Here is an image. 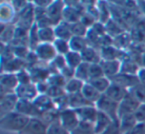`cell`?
Instances as JSON below:
<instances>
[{"label": "cell", "mask_w": 145, "mask_h": 134, "mask_svg": "<svg viewBox=\"0 0 145 134\" xmlns=\"http://www.w3.org/2000/svg\"><path fill=\"white\" fill-rule=\"evenodd\" d=\"M109 3L106 1H97V10H99V21L103 23H106L108 20L111 19V10Z\"/></svg>", "instance_id": "31"}, {"label": "cell", "mask_w": 145, "mask_h": 134, "mask_svg": "<svg viewBox=\"0 0 145 134\" xmlns=\"http://www.w3.org/2000/svg\"><path fill=\"white\" fill-rule=\"evenodd\" d=\"M128 93H129V90H127L126 88L111 82L109 88L105 92V95L110 98V99H112L113 101L117 102V103H120L128 95Z\"/></svg>", "instance_id": "18"}, {"label": "cell", "mask_w": 145, "mask_h": 134, "mask_svg": "<svg viewBox=\"0 0 145 134\" xmlns=\"http://www.w3.org/2000/svg\"><path fill=\"white\" fill-rule=\"evenodd\" d=\"M101 56V61L103 60H120L122 61L124 57L126 56L127 51H123L120 49L116 48L115 46L103 47L99 50Z\"/></svg>", "instance_id": "15"}, {"label": "cell", "mask_w": 145, "mask_h": 134, "mask_svg": "<svg viewBox=\"0 0 145 134\" xmlns=\"http://www.w3.org/2000/svg\"><path fill=\"white\" fill-rule=\"evenodd\" d=\"M71 28H72V36L86 37L88 31H89V28L87 26H85L81 21H79L77 23H74V24H71Z\"/></svg>", "instance_id": "43"}, {"label": "cell", "mask_w": 145, "mask_h": 134, "mask_svg": "<svg viewBox=\"0 0 145 134\" xmlns=\"http://www.w3.org/2000/svg\"><path fill=\"white\" fill-rule=\"evenodd\" d=\"M59 120L63 127L66 128L70 132L74 131L80 124V119L78 117L77 112L72 108H68V109L61 111Z\"/></svg>", "instance_id": "4"}, {"label": "cell", "mask_w": 145, "mask_h": 134, "mask_svg": "<svg viewBox=\"0 0 145 134\" xmlns=\"http://www.w3.org/2000/svg\"><path fill=\"white\" fill-rule=\"evenodd\" d=\"M33 4L36 7H40L43 9H48V7L52 4L53 1H47V0H40V1H32Z\"/></svg>", "instance_id": "56"}, {"label": "cell", "mask_w": 145, "mask_h": 134, "mask_svg": "<svg viewBox=\"0 0 145 134\" xmlns=\"http://www.w3.org/2000/svg\"><path fill=\"white\" fill-rule=\"evenodd\" d=\"M48 82L50 84V86H58V87H63V88H65V86L67 84V80L65 79L64 76L61 73L50 75Z\"/></svg>", "instance_id": "45"}, {"label": "cell", "mask_w": 145, "mask_h": 134, "mask_svg": "<svg viewBox=\"0 0 145 134\" xmlns=\"http://www.w3.org/2000/svg\"><path fill=\"white\" fill-rule=\"evenodd\" d=\"M54 103L56 106V109L59 112L66 110L70 108V98H69V94H64V95L60 96V97L54 99Z\"/></svg>", "instance_id": "42"}, {"label": "cell", "mask_w": 145, "mask_h": 134, "mask_svg": "<svg viewBox=\"0 0 145 134\" xmlns=\"http://www.w3.org/2000/svg\"><path fill=\"white\" fill-rule=\"evenodd\" d=\"M39 39L41 43H54L56 40L54 27L39 28Z\"/></svg>", "instance_id": "34"}, {"label": "cell", "mask_w": 145, "mask_h": 134, "mask_svg": "<svg viewBox=\"0 0 145 134\" xmlns=\"http://www.w3.org/2000/svg\"><path fill=\"white\" fill-rule=\"evenodd\" d=\"M47 94H48L51 98H53V99H56V98L66 94V91H65V88H63V87L50 86V88H49V90H48V93Z\"/></svg>", "instance_id": "48"}, {"label": "cell", "mask_w": 145, "mask_h": 134, "mask_svg": "<svg viewBox=\"0 0 145 134\" xmlns=\"http://www.w3.org/2000/svg\"><path fill=\"white\" fill-rule=\"evenodd\" d=\"M110 81L112 83H115L117 85H120L122 87L126 88L127 90H130L131 88L140 84L138 78H137V75H130V74L121 73V72L113 78H111Z\"/></svg>", "instance_id": "12"}, {"label": "cell", "mask_w": 145, "mask_h": 134, "mask_svg": "<svg viewBox=\"0 0 145 134\" xmlns=\"http://www.w3.org/2000/svg\"><path fill=\"white\" fill-rule=\"evenodd\" d=\"M101 134H121L119 121H113L107 129H105Z\"/></svg>", "instance_id": "50"}, {"label": "cell", "mask_w": 145, "mask_h": 134, "mask_svg": "<svg viewBox=\"0 0 145 134\" xmlns=\"http://www.w3.org/2000/svg\"><path fill=\"white\" fill-rule=\"evenodd\" d=\"M89 63L83 62L78 68H76V78L82 80L85 83L89 81Z\"/></svg>", "instance_id": "38"}, {"label": "cell", "mask_w": 145, "mask_h": 134, "mask_svg": "<svg viewBox=\"0 0 145 134\" xmlns=\"http://www.w3.org/2000/svg\"><path fill=\"white\" fill-rule=\"evenodd\" d=\"M112 122H113V120L111 119L109 116H107L106 114L103 113V112L99 111L97 120H95V123H93L95 134H101L105 129H107V128L111 125Z\"/></svg>", "instance_id": "23"}, {"label": "cell", "mask_w": 145, "mask_h": 134, "mask_svg": "<svg viewBox=\"0 0 145 134\" xmlns=\"http://www.w3.org/2000/svg\"><path fill=\"white\" fill-rule=\"evenodd\" d=\"M101 65L103 69L105 76L108 79H111L118 73H120L121 61L120 60H103Z\"/></svg>", "instance_id": "17"}, {"label": "cell", "mask_w": 145, "mask_h": 134, "mask_svg": "<svg viewBox=\"0 0 145 134\" xmlns=\"http://www.w3.org/2000/svg\"><path fill=\"white\" fill-rule=\"evenodd\" d=\"M15 93L18 96L19 99L29 100V101H34L35 98L39 95L35 83L19 85L18 87H17Z\"/></svg>", "instance_id": "14"}, {"label": "cell", "mask_w": 145, "mask_h": 134, "mask_svg": "<svg viewBox=\"0 0 145 134\" xmlns=\"http://www.w3.org/2000/svg\"><path fill=\"white\" fill-rule=\"evenodd\" d=\"M131 42H132V37L129 33H127V31L113 38V46L123 51H125L127 48L130 47Z\"/></svg>", "instance_id": "29"}, {"label": "cell", "mask_w": 145, "mask_h": 134, "mask_svg": "<svg viewBox=\"0 0 145 134\" xmlns=\"http://www.w3.org/2000/svg\"><path fill=\"white\" fill-rule=\"evenodd\" d=\"M15 111L19 112V113L23 114V115L27 116L29 118H39L41 116V113H42L37 108V106L35 105L33 101L22 99H19Z\"/></svg>", "instance_id": "9"}, {"label": "cell", "mask_w": 145, "mask_h": 134, "mask_svg": "<svg viewBox=\"0 0 145 134\" xmlns=\"http://www.w3.org/2000/svg\"><path fill=\"white\" fill-rule=\"evenodd\" d=\"M89 83L91 85H93L99 93L101 94H105V92L107 91V89L109 88L111 84L110 79H108L107 77L103 76V77L97 78V79H93V80H89Z\"/></svg>", "instance_id": "35"}, {"label": "cell", "mask_w": 145, "mask_h": 134, "mask_svg": "<svg viewBox=\"0 0 145 134\" xmlns=\"http://www.w3.org/2000/svg\"><path fill=\"white\" fill-rule=\"evenodd\" d=\"M105 28H106V34H108L112 38L119 36L120 34H122V33H124L126 31L117 21H115L112 18L105 23Z\"/></svg>", "instance_id": "32"}, {"label": "cell", "mask_w": 145, "mask_h": 134, "mask_svg": "<svg viewBox=\"0 0 145 134\" xmlns=\"http://www.w3.org/2000/svg\"><path fill=\"white\" fill-rule=\"evenodd\" d=\"M65 57H66L67 65L72 67V68H74V69L78 68V67L84 62L81 53L75 52V51H70L68 54L65 55Z\"/></svg>", "instance_id": "36"}, {"label": "cell", "mask_w": 145, "mask_h": 134, "mask_svg": "<svg viewBox=\"0 0 145 134\" xmlns=\"http://www.w3.org/2000/svg\"><path fill=\"white\" fill-rule=\"evenodd\" d=\"M39 60L44 63H50L58 55L53 43H40L34 50Z\"/></svg>", "instance_id": "7"}, {"label": "cell", "mask_w": 145, "mask_h": 134, "mask_svg": "<svg viewBox=\"0 0 145 134\" xmlns=\"http://www.w3.org/2000/svg\"><path fill=\"white\" fill-rule=\"evenodd\" d=\"M19 82L15 73L3 72L0 76V95L9 93H15Z\"/></svg>", "instance_id": "3"}, {"label": "cell", "mask_w": 145, "mask_h": 134, "mask_svg": "<svg viewBox=\"0 0 145 134\" xmlns=\"http://www.w3.org/2000/svg\"><path fill=\"white\" fill-rule=\"evenodd\" d=\"M29 49L31 51H34L37 48L39 44H40V39H39V27L35 23L32 26V28L29 31Z\"/></svg>", "instance_id": "37"}, {"label": "cell", "mask_w": 145, "mask_h": 134, "mask_svg": "<svg viewBox=\"0 0 145 134\" xmlns=\"http://www.w3.org/2000/svg\"><path fill=\"white\" fill-rule=\"evenodd\" d=\"M140 63H141V67H145V52L142 53V56H141Z\"/></svg>", "instance_id": "59"}, {"label": "cell", "mask_w": 145, "mask_h": 134, "mask_svg": "<svg viewBox=\"0 0 145 134\" xmlns=\"http://www.w3.org/2000/svg\"><path fill=\"white\" fill-rule=\"evenodd\" d=\"M69 43H70L71 51H75V52H79V53H82L89 46L86 37H82V36H72L69 40Z\"/></svg>", "instance_id": "30"}, {"label": "cell", "mask_w": 145, "mask_h": 134, "mask_svg": "<svg viewBox=\"0 0 145 134\" xmlns=\"http://www.w3.org/2000/svg\"><path fill=\"white\" fill-rule=\"evenodd\" d=\"M140 106L141 104L130 93H128V95L119 103L118 118H121L125 115H129V114H134Z\"/></svg>", "instance_id": "8"}, {"label": "cell", "mask_w": 145, "mask_h": 134, "mask_svg": "<svg viewBox=\"0 0 145 134\" xmlns=\"http://www.w3.org/2000/svg\"><path fill=\"white\" fill-rule=\"evenodd\" d=\"M143 106H144V108H145V105H143Z\"/></svg>", "instance_id": "60"}, {"label": "cell", "mask_w": 145, "mask_h": 134, "mask_svg": "<svg viewBox=\"0 0 145 134\" xmlns=\"http://www.w3.org/2000/svg\"><path fill=\"white\" fill-rule=\"evenodd\" d=\"M55 29V34H56L57 39H63V40H70L72 37V28H71V24L62 21L60 24L54 27Z\"/></svg>", "instance_id": "25"}, {"label": "cell", "mask_w": 145, "mask_h": 134, "mask_svg": "<svg viewBox=\"0 0 145 134\" xmlns=\"http://www.w3.org/2000/svg\"><path fill=\"white\" fill-rule=\"evenodd\" d=\"M93 31L99 35V37H103V35L106 34V28H105V24L101 21H97V23H95L93 27H91Z\"/></svg>", "instance_id": "51"}, {"label": "cell", "mask_w": 145, "mask_h": 134, "mask_svg": "<svg viewBox=\"0 0 145 134\" xmlns=\"http://www.w3.org/2000/svg\"><path fill=\"white\" fill-rule=\"evenodd\" d=\"M60 73L64 76V78L67 80V81H69V80H71V79H72V78L76 77V69H74V68H72V67L68 66V65L65 67L64 69H63Z\"/></svg>", "instance_id": "49"}, {"label": "cell", "mask_w": 145, "mask_h": 134, "mask_svg": "<svg viewBox=\"0 0 145 134\" xmlns=\"http://www.w3.org/2000/svg\"><path fill=\"white\" fill-rule=\"evenodd\" d=\"M17 79H18L19 85H23V84H30L32 82V77H31L30 71L28 69H23L21 71L16 73Z\"/></svg>", "instance_id": "47"}, {"label": "cell", "mask_w": 145, "mask_h": 134, "mask_svg": "<svg viewBox=\"0 0 145 134\" xmlns=\"http://www.w3.org/2000/svg\"><path fill=\"white\" fill-rule=\"evenodd\" d=\"M83 57V61L89 64H97L101 62V52L99 49H95L93 47L88 46L83 52L81 53Z\"/></svg>", "instance_id": "22"}, {"label": "cell", "mask_w": 145, "mask_h": 134, "mask_svg": "<svg viewBox=\"0 0 145 134\" xmlns=\"http://www.w3.org/2000/svg\"><path fill=\"white\" fill-rule=\"evenodd\" d=\"M19 101L16 93H9L0 96V118L16 110Z\"/></svg>", "instance_id": "5"}, {"label": "cell", "mask_w": 145, "mask_h": 134, "mask_svg": "<svg viewBox=\"0 0 145 134\" xmlns=\"http://www.w3.org/2000/svg\"><path fill=\"white\" fill-rule=\"evenodd\" d=\"M16 12L11 1H2L0 4V21L3 24H15Z\"/></svg>", "instance_id": "11"}, {"label": "cell", "mask_w": 145, "mask_h": 134, "mask_svg": "<svg viewBox=\"0 0 145 134\" xmlns=\"http://www.w3.org/2000/svg\"><path fill=\"white\" fill-rule=\"evenodd\" d=\"M65 7H66V2L58 0V1H53L52 4L47 9V15L54 27L63 21V12Z\"/></svg>", "instance_id": "6"}, {"label": "cell", "mask_w": 145, "mask_h": 134, "mask_svg": "<svg viewBox=\"0 0 145 134\" xmlns=\"http://www.w3.org/2000/svg\"><path fill=\"white\" fill-rule=\"evenodd\" d=\"M78 114L80 121L82 122H89V123H95L97 120L99 110L97 109L95 105H89L86 107H82L79 109H75Z\"/></svg>", "instance_id": "16"}, {"label": "cell", "mask_w": 145, "mask_h": 134, "mask_svg": "<svg viewBox=\"0 0 145 134\" xmlns=\"http://www.w3.org/2000/svg\"><path fill=\"white\" fill-rule=\"evenodd\" d=\"M23 69H27L26 61L24 59H20L14 57L5 64L1 65V73L7 72V73H15L21 71Z\"/></svg>", "instance_id": "19"}, {"label": "cell", "mask_w": 145, "mask_h": 134, "mask_svg": "<svg viewBox=\"0 0 145 134\" xmlns=\"http://www.w3.org/2000/svg\"><path fill=\"white\" fill-rule=\"evenodd\" d=\"M129 93L141 104V105H145V85L142 84H138L135 87L131 88L129 90Z\"/></svg>", "instance_id": "39"}, {"label": "cell", "mask_w": 145, "mask_h": 134, "mask_svg": "<svg viewBox=\"0 0 145 134\" xmlns=\"http://www.w3.org/2000/svg\"><path fill=\"white\" fill-rule=\"evenodd\" d=\"M29 2H30V1H11L12 6H13V8H14L17 15L22 12V11L28 6Z\"/></svg>", "instance_id": "52"}, {"label": "cell", "mask_w": 145, "mask_h": 134, "mask_svg": "<svg viewBox=\"0 0 145 134\" xmlns=\"http://www.w3.org/2000/svg\"><path fill=\"white\" fill-rule=\"evenodd\" d=\"M123 134H145V125L144 123H139L137 126H135L133 129L125 132Z\"/></svg>", "instance_id": "55"}, {"label": "cell", "mask_w": 145, "mask_h": 134, "mask_svg": "<svg viewBox=\"0 0 145 134\" xmlns=\"http://www.w3.org/2000/svg\"><path fill=\"white\" fill-rule=\"evenodd\" d=\"M55 49H56L57 53L60 55H67L71 51L70 48V43L68 40H63V39H57L53 43Z\"/></svg>", "instance_id": "41"}, {"label": "cell", "mask_w": 145, "mask_h": 134, "mask_svg": "<svg viewBox=\"0 0 145 134\" xmlns=\"http://www.w3.org/2000/svg\"><path fill=\"white\" fill-rule=\"evenodd\" d=\"M139 123L137 122L134 114H129V115H125L119 118V126H120L121 134L133 129Z\"/></svg>", "instance_id": "28"}, {"label": "cell", "mask_w": 145, "mask_h": 134, "mask_svg": "<svg viewBox=\"0 0 145 134\" xmlns=\"http://www.w3.org/2000/svg\"><path fill=\"white\" fill-rule=\"evenodd\" d=\"M140 67L141 65H139V63L137 61L131 59L126 53V56L121 61L120 72L121 73L130 74V75H137V72L140 69Z\"/></svg>", "instance_id": "21"}, {"label": "cell", "mask_w": 145, "mask_h": 134, "mask_svg": "<svg viewBox=\"0 0 145 134\" xmlns=\"http://www.w3.org/2000/svg\"><path fill=\"white\" fill-rule=\"evenodd\" d=\"M95 107L99 111L106 114L107 116L111 118L113 121H119L118 118V108L119 103L113 101L109 97H107L105 94H103L99 101L95 103Z\"/></svg>", "instance_id": "2"}, {"label": "cell", "mask_w": 145, "mask_h": 134, "mask_svg": "<svg viewBox=\"0 0 145 134\" xmlns=\"http://www.w3.org/2000/svg\"><path fill=\"white\" fill-rule=\"evenodd\" d=\"M137 78L139 80V83L145 85V67H140V69L137 72Z\"/></svg>", "instance_id": "57"}, {"label": "cell", "mask_w": 145, "mask_h": 134, "mask_svg": "<svg viewBox=\"0 0 145 134\" xmlns=\"http://www.w3.org/2000/svg\"><path fill=\"white\" fill-rule=\"evenodd\" d=\"M71 134H95V126L93 123H89V122H82L80 121V124Z\"/></svg>", "instance_id": "40"}, {"label": "cell", "mask_w": 145, "mask_h": 134, "mask_svg": "<svg viewBox=\"0 0 145 134\" xmlns=\"http://www.w3.org/2000/svg\"><path fill=\"white\" fill-rule=\"evenodd\" d=\"M134 116L136 118L138 123H145V108L143 105L139 107V109L134 113Z\"/></svg>", "instance_id": "54"}, {"label": "cell", "mask_w": 145, "mask_h": 134, "mask_svg": "<svg viewBox=\"0 0 145 134\" xmlns=\"http://www.w3.org/2000/svg\"><path fill=\"white\" fill-rule=\"evenodd\" d=\"M70 98V108L72 109H79L82 107H86V106L93 105L91 102H89L86 97L83 95V93H76V94H71L69 95Z\"/></svg>", "instance_id": "27"}, {"label": "cell", "mask_w": 145, "mask_h": 134, "mask_svg": "<svg viewBox=\"0 0 145 134\" xmlns=\"http://www.w3.org/2000/svg\"><path fill=\"white\" fill-rule=\"evenodd\" d=\"M49 126L40 118H30L26 127L19 134H47Z\"/></svg>", "instance_id": "10"}, {"label": "cell", "mask_w": 145, "mask_h": 134, "mask_svg": "<svg viewBox=\"0 0 145 134\" xmlns=\"http://www.w3.org/2000/svg\"><path fill=\"white\" fill-rule=\"evenodd\" d=\"M103 76H105V73H103V69L101 63L89 65V80L97 79Z\"/></svg>", "instance_id": "44"}, {"label": "cell", "mask_w": 145, "mask_h": 134, "mask_svg": "<svg viewBox=\"0 0 145 134\" xmlns=\"http://www.w3.org/2000/svg\"><path fill=\"white\" fill-rule=\"evenodd\" d=\"M1 24V30H0V38H1V43L3 44H10L15 36V29L16 25L15 24Z\"/></svg>", "instance_id": "24"}, {"label": "cell", "mask_w": 145, "mask_h": 134, "mask_svg": "<svg viewBox=\"0 0 145 134\" xmlns=\"http://www.w3.org/2000/svg\"><path fill=\"white\" fill-rule=\"evenodd\" d=\"M82 93H83V95L86 97V99L89 102H91V104H93V105H95V103L99 101V99L101 97V95H103V94L99 93L93 85H91L89 82L85 83L83 90H82Z\"/></svg>", "instance_id": "26"}, {"label": "cell", "mask_w": 145, "mask_h": 134, "mask_svg": "<svg viewBox=\"0 0 145 134\" xmlns=\"http://www.w3.org/2000/svg\"><path fill=\"white\" fill-rule=\"evenodd\" d=\"M84 85H85V82L75 77L72 78V79L69 80V81H67V84L65 86V91L69 95L76 94V93H81L84 88Z\"/></svg>", "instance_id": "33"}, {"label": "cell", "mask_w": 145, "mask_h": 134, "mask_svg": "<svg viewBox=\"0 0 145 134\" xmlns=\"http://www.w3.org/2000/svg\"><path fill=\"white\" fill-rule=\"evenodd\" d=\"M137 6L141 14L145 15V1H137Z\"/></svg>", "instance_id": "58"}, {"label": "cell", "mask_w": 145, "mask_h": 134, "mask_svg": "<svg viewBox=\"0 0 145 134\" xmlns=\"http://www.w3.org/2000/svg\"><path fill=\"white\" fill-rule=\"evenodd\" d=\"M30 118L17 111H13L0 118V127L3 130L20 133L28 124Z\"/></svg>", "instance_id": "1"}, {"label": "cell", "mask_w": 145, "mask_h": 134, "mask_svg": "<svg viewBox=\"0 0 145 134\" xmlns=\"http://www.w3.org/2000/svg\"><path fill=\"white\" fill-rule=\"evenodd\" d=\"M30 71L31 77H32L33 83H38L41 81H46L50 77V72L48 70V63L40 62L37 66L33 67L31 69H28Z\"/></svg>", "instance_id": "13"}, {"label": "cell", "mask_w": 145, "mask_h": 134, "mask_svg": "<svg viewBox=\"0 0 145 134\" xmlns=\"http://www.w3.org/2000/svg\"><path fill=\"white\" fill-rule=\"evenodd\" d=\"M47 134H71V132L63 127L62 124L60 123V120H58L49 126Z\"/></svg>", "instance_id": "46"}, {"label": "cell", "mask_w": 145, "mask_h": 134, "mask_svg": "<svg viewBox=\"0 0 145 134\" xmlns=\"http://www.w3.org/2000/svg\"><path fill=\"white\" fill-rule=\"evenodd\" d=\"M35 85H36L37 91H38L39 94H47L48 93L49 88H50V84H49L48 80L38 82V83H36Z\"/></svg>", "instance_id": "53"}, {"label": "cell", "mask_w": 145, "mask_h": 134, "mask_svg": "<svg viewBox=\"0 0 145 134\" xmlns=\"http://www.w3.org/2000/svg\"><path fill=\"white\" fill-rule=\"evenodd\" d=\"M35 105L37 106L41 112L52 111V110H57L56 106L54 103V99L51 98L48 94H39L33 101Z\"/></svg>", "instance_id": "20"}]
</instances>
